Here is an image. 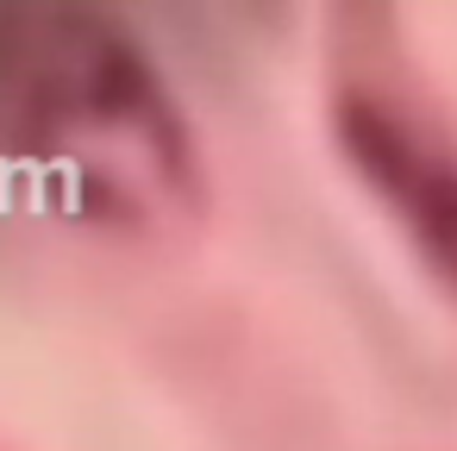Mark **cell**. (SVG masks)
Listing matches in <instances>:
<instances>
[{
  "label": "cell",
  "instance_id": "obj_2",
  "mask_svg": "<svg viewBox=\"0 0 457 451\" xmlns=\"http://www.w3.org/2000/svg\"><path fill=\"white\" fill-rule=\"evenodd\" d=\"M332 138L351 170L401 213L413 245L457 282V138L401 82L345 70L332 82Z\"/></svg>",
  "mask_w": 457,
  "mask_h": 451
},
{
  "label": "cell",
  "instance_id": "obj_1",
  "mask_svg": "<svg viewBox=\"0 0 457 451\" xmlns=\"http://www.w3.org/2000/svg\"><path fill=\"white\" fill-rule=\"evenodd\" d=\"M0 151L95 232L182 238L207 213L201 126L113 7L0 0Z\"/></svg>",
  "mask_w": 457,
  "mask_h": 451
}]
</instances>
